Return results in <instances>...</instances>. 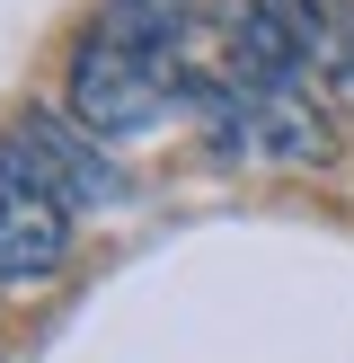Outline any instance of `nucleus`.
<instances>
[{
  "label": "nucleus",
  "instance_id": "1",
  "mask_svg": "<svg viewBox=\"0 0 354 363\" xmlns=\"http://www.w3.org/2000/svg\"><path fill=\"white\" fill-rule=\"evenodd\" d=\"M124 177L106 169V142L62 116H18L0 133V293H35L71 266L88 204H115Z\"/></svg>",
  "mask_w": 354,
  "mask_h": 363
},
{
  "label": "nucleus",
  "instance_id": "2",
  "mask_svg": "<svg viewBox=\"0 0 354 363\" xmlns=\"http://www.w3.org/2000/svg\"><path fill=\"white\" fill-rule=\"evenodd\" d=\"M62 98H71V124H88L98 142H142L186 106V62L98 18V27H80L62 62Z\"/></svg>",
  "mask_w": 354,
  "mask_h": 363
},
{
  "label": "nucleus",
  "instance_id": "3",
  "mask_svg": "<svg viewBox=\"0 0 354 363\" xmlns=\"http://www.w3.org/2000/svg\"><path fill=\"white\" fill-rule=\"evenodd\" d=\"M275 18L301 35V53H310L319 89L354 106V0H275Z\"/></svg>",
  "mask_w": 354,
  "mask_h": 363
},
{
  "label": "nucleus",
  "instance_id": "4",
  "mask_svg": "<svg viewBox=\"0 0 354 363\" xmlns=\"http://www.w3.org/2000/svg\"><path fill=\"white\" fill-rule=\"evenodd\" d=\"M106 27H124V35H142L151 53H177L186 62V35H195V18H186V0H106Z\"/></svg>",
  "mask_w": 354,
  "mask_h": 363
}]
</instances>
